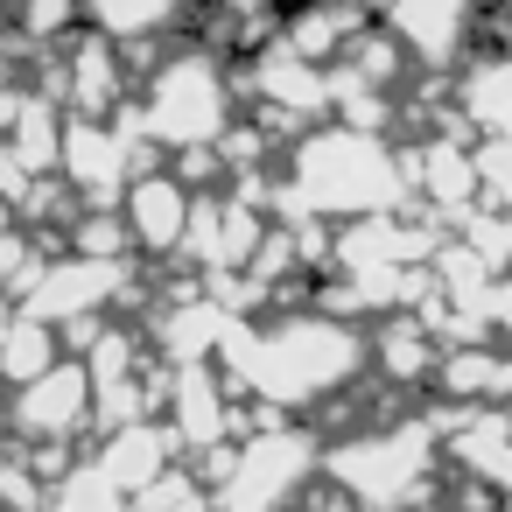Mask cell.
<instances>
[{
  "mask_svg": "<svg viewBox=\"0 0 512 512\" xmlns=\"http://www.w3.org/2000/svg\"><path fill=\"white\" fill-rule=\"evenodd\" d=\"M8 323H15V302H8V295H0V337H8Z\"/></svg>",
  "mask_w": 512,
  "mask_h": 512,
  "instance_id": "26",
  "label": "cell"
},
{
  "mask_svg": "<svg viewBox=\"0 0 512 512\" xmlns=\"http://www.w3.org/2000/svg\"><path fill=\"white\" fill-rule=\"evenodd\" d=\"M225 372L232 393H246L253 407L274 414H309L323 407L337 386H351L372 365V330L358 316H330L316 302L288 309V316H260V323H232L225 351L211 358Z\"/></svg>",
  "mask_w": 512,
  "mask_h": 512,
  "instance_id": "1",
  "label": "cell"
},
{
  "mask_svg": "<svg viewBox=\"0 0 512 512\" xmlns=\"http://www.w3.org/2000/svg\"><path fill=\"white\" fill-rule=\"evenodd\" d=\"M8 22L29 50H57V43L85 36V0H15Z\"/></svg>",
  "mask_w": 512,
  "mask_h": 512,
  "instance_id": "20",
  "label": "cell"
},
{
  "mask_svg": "<svg viewBox=\"0 0 512 512\" xmlns=\"http://www.w3.org/2000/svg\"><path fill=\"white\" fill-rule=\"evenodd\" d=\"M267 211L260 204H246L239 190H211V197H197V211H190V239H183V260L204 274V281H239L246 267H253V253H260V239H267Z\"/></svg>",
  "mask_w": 512,
  "mask_h": 512,
  "instance_id": "9",
  "label": "cell"
},
{
  "mask_svg": "<svg viewBox=\"0 0 512 512\" xmlns=\"http://www.w3.org/2000/svg\"><path fill=\"white\" fill-rule=\"evenodd\" d=\"M57 358H64V330H50V323H36L29 309H15L8 337H0V386H29V379H43Z\"/></svg>",
  "mask_w": 512,
  "mask_h": 512,
  "instance_id": "19",
  "label": "cell"
},
{
  "mask_svg": "<svg viewBox=\"0 0 512 512\" xmlns=\"http://www.w3.org/2000/svg\"><path fill=\"white\" fill-rule=\"evenodd\" d=\"M246 64H253L246 71V92H253L260 113H288V120H323L330 113V71L323 64H302L281 36L260 57H246Z\"/></svg>",
  "mask_w": 512,
  "mask_h": 512,
  "instance_id": "13",
  "label": "cell"
},
{
  "mask_svg": "<svg viewBox=\"0 0 512 512\" xmlns=\"http://www.w3.org/2000/svg\"><path fill=\"white\" fill-rule=\"evenodd\" d=\"M456 120H470V141H512V43L470 50L449 78Z\"/></svg>",
  "mask_w": 512,
  "mask_h": 512,
  "instance_id": "12",
  "label": "cell"
},
{
  "mask_svg": "<svg viewBox=\"0 0 512 512\" xmlns=\"http://www.w3.org/2000/svg\"><path fill=\"white\" fill-rule=\"evenodd\" d=\"M8 232H22V211H15L8 197H0V239H8Z\"/></svg>",
  "mask_w": 512,
  "mask_h": 512,
  "instance_id": "25",
  "label": "cell"
},
{
  "mask_svg": "<svg viewBox=\"0 0 512 512\" xmlns=\"http://www.w3.org/2000/svg\"><path fill=\"white\" fill-rule=\"evenodd\" d=\"M120 288H134V267H127V260H85V253H64V260H50V267L36 274V288L22 295V309H29L36 323H50V330L71 337V330L113 316Z\"/></svg>",
  "mask_w": 512,
  "mask_h": 512,
  "instance_id": "7",
  "label": "cell"
},
{
  "mask_svg": "<svg viewBox=\"0 0 512 512\" xmlns=\"http://www.w3.org/2000/svg\"><path fill=\"white\" fill-rule=\"evenodd\" d=\"M134 127L162 148V155H183V148H218L239 120V78L225 71L218 50L190 43V50H169L162 64L141 71V99L127 106Z\"/></svg>",
  "mask_w": 512,
  "mask_h": 512,
  "instance_id": "3",
  "label": "cell"
},
{
  "mask_svg": "<svg viewBox=\"0 0 512 512\" xmlns=\"http://www.w3.org/2000/svg\"><path fill=\"white\" fill-rule=\"evenodd\" d=\"M435 386L456 407H491V400L512 393V351L505 344H449L442 365H435Z\"/></svg>",
  "mask_w": 512,
  "mask_h": 512,
  "instance_id": "17",
  "label": "cell"
},
{
  "mask_svg": "<svg viewBox=\"0 0 512 512\" xmlns=\"http://www.w3.org/2000/svg\"><path fill=\"white\" fill-rule=\"evenodd\" d=\"M162 400H169V435H176V449L183 456H211V449H232L239 435V400H232V386H225V372L218 365H169V379H162Z\"/></svg>",
  "mask_w": 512,
  "mask_h": 512,
  "instance_id": "10",
  "label": "cell"
},
{
  "mask_svg": "<svg viewBox=\"0 0 512 512\" xmlns=\"http://www.w3.org/2000/svg\"><path fill=\"white\" fill-rule=\"evenodd\" d=\"M477 162V211L512 218V141H470Z\"/></svg>",
  "mask_w": 512,
  "mask_h": 512,
  "instance_id": "24",
  "label": "cell"
},
{
  "mask_svg": "<svg viewBox=\"0 0 512 512\" xmlns=\"http://www.w3.org/2000/svg\"><path fill=\"white\" fill-rule=\"evenodd\" d=\"M155 162H169V155L134 127V113H127V106H120L113 120H71V113H64L57 176L78 190V204H120V197H127V183H134L141 169H155Z\"/></svg>",
  "mask_w": 512,
  "mask_h": 512,
  "instance_id": "5",
  "label": "cell"
},
{
  "mask_svg": "<svg viewBox=\"0 0 512 512\" xmlns=\"http://www.w3.org/2000/svg\"><path fill=\"white\" fill-rule=\"evenodd\" d=\"M64 239H71V253H85V260H134V239H127L120 204H85Z\"/></svg>",
  "mask_w": 512,
  "mask_h": 512,
  "instance_id": "21",
  "label": "cell"
},
{
  "mask_svg": "<svg viewBox=\"0 0 512 512\" xmlns=\"http://www.w3.org/2000/svg\"><path fill=\"white\" fill-rule=\"evenodd\" d=\"M372 358H379V372H386L393 386H421V379H435L442 344H435V330H428L414 309H393V316L379 323V337H372Z\"/></svg>",
  "mask_w": 512,
  "mask_h": 512,
  "instance_id": "18",
  "label": "cell"
},
{
  "mask_svg": "<svg viewBox=\"0 0 512 512\" xmlns=\"http://www.w3.org/2000/svg\"><path fill=\"white\" fill-rule=\"evenodd\" d=\"M484 22V0H386L379 29L407 50V64L421 78H456V64L470 57Z\"/></svg>",
  "mask_w": 512,
  "mask_h": 512,
  "instance_id": "6",
  "label": "cell"
},
{
  "mask_svg": "<svg viewBox=\"0 0 512 512\" xmlns=\"http://www.w3.org/2000/svg\"><path fill=\"white\" fill-rule=\"evenodd\" d=\"M190 211H197V190H190L169 162L141 169V176L127 183V197H120L127 239H134V253H148V260L183 253V239H190Z\"/></svg>",
  "mask_w": 512,
  "mask_h": 512,
  "instance_id": "11",
  "label": "cell"
},
{
  "mask_svg": "<svg viewBox=\"0 0 512 512\" xmlns=\"http://www.w3.org/2000/svg\"><path fill=\"white\" fill-rule=\"evenodd\" d=\"M435 449H442L435 421H386V428H358V435L330 442L323 477L358 512H421V498L435 484Z\"/></svg>",
  "mask_w": 512,
  "mask_h": 512,
  "instance_id": "4",
  "label": "cell"
},
{
  "mask_svg": "<svg viewBox=\"0 0 512 512\" xmlns=\"http://www.w3.org/2000/svg\"><path fill=\"white\" fill-rule=\"evenodd\" d=\"M407 204V155L365 127H309L288 141L274 211L288 218H386Z\"/></svg>",
  "mask_w": 512,
  "mask_h": 512,
  "instance_id": "2",
  "label": "cell"
},
{
  "mask_svg": "<svg viewBox=\"0 0 512 512\" xmlns=\"http://www.w3.org/2000/svg\"><path fill=\"white\" fill-rule=\"evenodd\" d=\"M183 449H176V435H169V421L162 414H148V421H127V428H106V442H99V456H92V470L120 491V498H141L169 463H176Z\"/></svg>",
  "mask_w": 512,
  "mask_h": 512,
  "instance_id": "15",
  "label": "cell"
},
{
  "mask_svg": "<svg viewBox=\"0 0 512 512\" xmlns=\"http://www.w3.org/2000/svg\"><path fill=\"white\" fill-rule=\"evenodd\" d=\"M85 29H99L120 50H148L190 29V0H85Z\"/></svg>",
  "mask_w": 512,
  "mask_h": 512,
  "instance_id": "16",
  "label": "cell"
},
{
  "mask_svg": "<svg viewBox=\"0 0 512 512\" xmlns=\"http://www.w3.org/2000/svg\"><path fill=\"white\" fill-rule=\"evenodd\" d=\"M134 512H218V491H211V477H204V470L169 463V470L134 498Z\"/></svg>",
  "mask_w": 512,
  "mask_h": 512,
  "instance_id": "22",
  "label": "cell"
},
{
  "mask_svg": "<svg viewBox=\"0 0 512 512\" xmlns=\"http://www.w3.org/2000/svg\"><path fill=\"white\" fill-rule=\"evenodd\" d=\"M407 190H421L435 218L463 225V218L477 211V162H470V141L428 134L421 148H407Z\"/></svg>",
  "mask_w": 512,
  "mask_h": 512,
  "instance_id": "14",
  "label": "cell"
},
{
  "mask_svg": "<svg viewBox=\"0 0 512 512\" xmlns=\"http://www.w3.org/2000/svg\"><path fill=\"white\" fill-rule=\"evenodd\" d=\"M127 505H134V498H120L92 463H71V470L50 484V505H43V512H127Z\"/></svg>",
  "mask_w": 512,
  "mask_h": 512,
  "instance_id": "23",
  "label": "cell"
},
{
  "mask_svg": "<svg viewBox=\"0 0 512 512\" xmlns=\"http://www.w3.org/2000/svg\"><path fill=\"white\" fill-rule=\"evenodd\" d=\"M8 428L29 442V449H71L85 428H92V372L78 351H64L43 379L15 386L8 400Z\"/></svg>",
  "mask_w": 512,
  "mask_h": 512,
  "instance_id": "8",
  "label": "cell"
}]
</instances>
